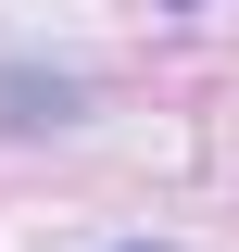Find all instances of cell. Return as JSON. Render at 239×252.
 I'll list each match as a JSON object with an SVG mask.
<instances>
[{"mask_svg":"<svg viewBox=\"0 0 239 252\" xmlns=\"http://www.w3.org/2000/svg\"><path fill=\"white\" fill-rule=\"evenodd\" d=\"M126 252H151V240H126Z\"/></svg>","mask_w":239,"mask_h":252,"instance_id":"6da1fadb","label":"cell"}]
</instances>
